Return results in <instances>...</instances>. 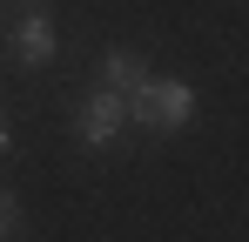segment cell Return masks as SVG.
<instances>
[{
	"label": "cell",
	"mask_w": 249,
	"mask_h": 242,
	"mask_svg": "<svg viewBox=\"0 0 249 242\" xmlns=\"http://www.w3.org/2000/svg\"><path fill=\"white\" fill-rule=\"evenodd\" d=\"M14 229H20V195L0 189V242H14Z\"/></svg>",
	"instance_id": "5"
},
{
	"label": "cell",
	"mask_w": 249,
	"mask_h": 242,
	"mask_svg": "<svg viewBox=\"0 0 249 242\" xmlns=\"http://www.w3.org/2000/svg\"><path fill=\"white\" fill-rule=\"evenodd\" d=\"M196 115V87L175 74H148L142 87H128V121H142V128H155V135H175V128H189Z\"/></svg>",
	"instance_id": "1"
},
{
	"label": "cell",
	"mask_w": 249,
	"mask_h": 242,
	"mask_svg": "<svg viewBox=\"0 0 249 242\" xmlns=\"http://www.w3.org/2000/svg\"><path fill=\"white\" fill-rule=\"evenodd\" d=\"M7 148H14V128H7V121H0V155H7Z\"/></svg>",
	"instance_id": "6"
},
{
	"label": "cell",
	"mask_w": 249,
	"mask_h": 242,
	"mask_svg": "<svg viewBox=\"0 0 249 242\" xmlns=\"http://www.w3.org/2000/svg\"><path fill=\"white\" fill-rule=\"evenodd\" d=\"M27 7H41V0H27Z\"/></svg>",
	"instance_id": "7"
},
{
	"label": "cell",
	"mask_w": 249,
	"mask_h": 242,
	"mask_svg": "<svg viewBox=\"0 0 249 242\" xmlns=\"http://www.w3.org/2000/svg\"><path fill=\"white\" fill-rule=\"evenodd\" d=\"M7 47H14V61H27V68H47L61 40H54V20H47L41 7H27V14L14 20V34H7Z\"/></svg>",
	"instance_id": "3"
},
{
	"label": "cell",
	"mask_w": 249,
	"mask_h": 242,
	"mask_svg": "<svg viewBox=\"0 0 249 242\" xmlns=\"http://www.w3.org/2000/svg\"><path fill=\"white\" fill-rule=\"evenodd\" d=\"M142 54H128V47H108L101 54V87H115V94H128V87H142Z\"/></svg>",
	"instance_id": "4"
},
{
	"label": "cell",
	"mask_w": 249,
	"mask_h": 242,
	"mask_svg": "<svg viewBox=\"0 0 249 242\" xmlns=\"http://www.w3.org/2000/svg\"><path fill=\"white\" fill-rule=\"evenodd\" d=\"M122 128H128V94H115V87H94L74 108V141L81 148H108Z\"/></svg>",
	"instance_id": "2"
}]
</instances>
